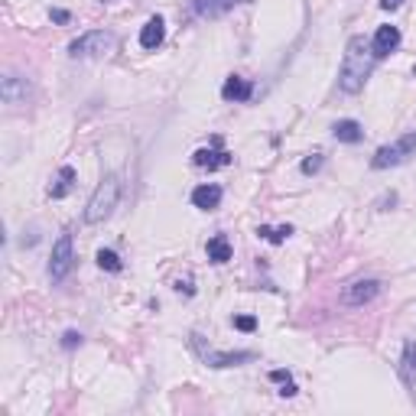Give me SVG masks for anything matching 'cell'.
I'll return each mask as SVG.
<instances>
[{"mask_svg": "<svg viewBox=\"0 0 416 416\" xmlns=\"http://www.w3.org/2000/svg\"><path fill=\"white\" fill-rule=\"evenodd\" d=\"M374 55L371 43H364V36H352L348 46H345V59H342V69H338V88L345 95H358L364 88V82L371 78L374 72Z\"/></svg>", "mask_w": 416, "mask_h": 416, "instance_id": "6da1fadb", "label": "cell"}, {"mask_svg": "<svg viewBox=\"0 0 416 416\" xmlns=\"http://www.w3.org/2000/svg\"><path fill=\"white\" fill-rule=\"evenodd\" d=\"M120 192H124V182H120L118 172L105 176V179L98 182L95 195H91V199H88V205H85V221H88V224L107 221V218L114 215V208H118Z\"/></svg>", "mask_w": 416, "mask_h": 416, "instance_id": "7a4b0ae2", "label": "cell"}, {"mask_svg": "<svg viewBox=\"0 0 416 416\" xmlns=\"http://www.w3.org/2000/svg\"><path fill=\"white\" fill-rule=\"evenodd\" d=\"M114 46H118V36H114V33L91 30V33H85V36L72 39L69 55H72V59H98V55H107Z\"/></svg>", "mask_w": 416, "mask_h": 416, "instance_id": "3957f363", "label": "cell"}, {"mask_svg": "<svg viewBox=\"0 0 416 416\" xmlns=\"http://www.w3.org/2000/svg\"><path fill=\"white\" fill-rule=\"evenodd\" d=\"M413 153H416V130H410V134H404L397 143L377 150V153H374V160H371V166H374V170H390V166L406 163Z\"/></svg>", "mask_w": 416, "mask_h": 416, "instance_id": "277c9868", "label": "cell"}, {"mask_svg": "<svg viewBox=\"0 0 416 416\" xmlns=\"http://www.w3.org/2000/svg\"><path fill=\"white\" fill-rule=\"evenodd\" d=\"M75 267V244H72V235L62 231L59 241L53 244V257H49V280L53 283H62Z\"/></svg>", "mask_w": 416, "mask_h": 416, "instance_id": "5b68a950", "label": "cell"}, {"mask_svg": "<svg viewBox=\"0 0 416 416\" xmlns=\"http://www.w3.org/2000/svg\"><path fill=\"white\" fill-rule=\"evenodd\" d=\"M192 348L202 354V361L208 368H235V364L254 361V352H215V348H205L202 335H195V332H192Z\"/></svg>", "mask_w": 416, "mask_h": 416, "instance_id": "8992f818", "label": "cell"}, {"mask_svg": "<svg viewBox=\"0 0 416 416\" xmlns=\"http://www.w3.org/2000/svg\"><path fill=\"white\" fill-rule=\"evenodd\" d=\"M231 153L228 150H221V137H212V147H202L192 153V163L199 166V170H221V166H231Z\"/></svg>", "mask_w": 416, "mask_h": 416, "instance_id": "52a82bcc", "label": "cell"}, {"mask_svg": "<svg viewBox=\"0 0 416 416\" xmlns=\"http://www.w3.org/2000/svg\"><path fill=\"white\" fill-rule=\"evenodd\" d=\"M377 296H381V280H354L352 287H345L342 302L345 306H364Z\"/></svg>", "mask_w": 416, "mask_h": 416, "instance_id": "ba28073f", "label": "cell"}, {"mask_svg": "<svg viewBox=\"0 0 416 416\" xmlns=\"http://www.w3.org/2000/svg\"><path fill=\"white\" fill-rule=\"evenodd\" d=\"M241 3H251V0H192L189 7L199 20H221L224 13H231Z\"/></svg>", "mask_w": 416, "mask_h": 416, "instance_id": "9c48e42d", "label": "cell"}, {"mask_svg": "<svg viewBox=\"0 0 416 416\" xmlns=\"http://www.w3.org/2000/svg\"><path fill=\"white\" fill-rule=\"evenodd\" d=\"M397 46H400V30L397 26H377V33H374V39H371V49L377 59H387V55L394 53Z\"/></svg>", "mask_w": 416, "mask_h": 416, "instance_id": "30bf717a", "label": "cell"}, {"mask_svg": "<svg viewBox=\"0 0 416 416\" xmlns=\"http://www.w3.org/2000/svg\"><path fill=\"white\" fill-rule=\"evenodd\" d=\"M0 95H3V101L7 105H23L26 101V95H30V82L23 78V75H7L3 78V85H0Z\"/></svg>", "mask_w": 416, "mask_h": 416, "instance_id": "8fae6325", "label": "cell"}, {"mask_svg": "<svg viewBox=\"0 0 416 416\" xmlns=\"http://www.w3.org/2000/svg\"><path fill=\"white\" fill-rule=\"evenodd\" d=\"M221 186H215V182H205V186H195L192 189V205L195 208H202V212H212L221 205Z\"/></svg>", "mask_w": 416, "mask_h": 416, "instance_id": "7c38bea8", "label": "cell"}, {"mask_svg": "<svg viewBox=\"0 0 416 416\" xmlns=\"http://www.w3.org/2000/svg\"><path fill=\"white\" fill-rule=\"evenodd\" d=\"M400 377L410 387V394L416 397V338L404 342V358H400Z\"/></svg>", "mask_w": 416, "mask_h": 416, "instance_id": "4fadbf2b", "label": "cell"}, {"mask_svg": "<svg viewBox=\"0 0 416 416\" xmlns=\"http://www.w3.org/2000/svg\"><path fill=\"white\" fill-rule=\"evenodd\" d=\"M163 39H166V23H163V17H150V20L143 23V30H140V46H143V49H160Z\"/></svg>", "mask_w": 416, "mask_h": 416, "instance_id": "5bb4252c", "label": "cell"}, {"mask_svg": "<svg viewBox=\"0 0 416 416\" xmlns=\"http://www.w3.org/2000/svg\"><path fill=\"white\" fill-rule=\"evenodd\" d=\"M251 95H254V85H251L247 78H241V75H231L221 85L224 101H251Z\"/></svg>", "mask_w": 416, "mask_h": 416, "instance_id": "9a60e30c", "label": "cell"}, {"mask_svg": "<svg viewBox=\"0 0 416 416\" xmlns=\"http://www.w3.org/2000/svg\"><path fill=\"white\" fill-rule=\"evenodd\" d=\"M332 134H335V140H342V143H361L364 140V130L358 120H338V124L332 127Z\"/></svg>", "mask_w": 416, "mask_h": 416, "instance_id": "2e32d148", "label": "cell"}, {"mask_svg": "<svg viewBox=\"0 0 416 416\" xmlns=\"http://www.w3.org/2000/svg\"><path fill=\"white\" fill-rule=\"evenodd\" d=\"M75 179H78V176H75L72 166H62V170H59V176H55V182L49 186V195H53V199H65V195L72 192Z\"/></svg>", "mask_w": 416, "mask_h": 416, "instance_id": "e0dca14e", "label": "cell"}, {"mask_svg": "<svg viewBox=\"0 0 416 416\" xmlns=\"http://www.w3.org/2000/svg\"><path fill=\"white\" fill-rule=\"evenodd\" d=\"M205 251H208V260H212V264H228V260H231V241L224 235H215Z\"/></svg>", "mask_w": 416, "mask_h": 416, "instance_id": "ac0fdd59", "label": "cell"}, {"mask_svg": "<svg viewBox=\"0 0 416 416\" xmlns=\"http://www.w3.org/2000/svg\"><path fill=\"white\" fill-rule=\"evenodd\" d=\"M98 267L107 270V273H120V270H124V260H120L118 251H111V247H101V251H98Z\"/></svg>", "mask_w": 416, "mask_h": 416, "instance_id": "d6986e66", "label": "cell"}, {"mask_svg": "<svg viewBox=\"0 0 416 416\" xmlns=\"http://www.w3.org/2000/svg\"><path fill=\"white\" fill-rule=\"evenodd\" d=\"M257 235L264 237V241H270V244H283V241L293 235V228H289V224H283V228H267V224H260Z\"/></svg>", "mask_w": 416, "mask_h": 416, "instance_id": "ffe728a7", "label": "cell"}, {"mask_svg": "<svg viewBox=\"0 0 416 416\" xmlns=\"http://www.w3.org/2000/svg\"><path fill=\"white\" fill-rule=\"evenodd\" d=\"M299 170L306 172V176H312V172H319V170H322V153H312V156H306Z\"/></svg>", "mask_w": 416, "mask_h": 416, "instance_id": "44dd1931", "label": "cell"}, {"mask_svg": "<svg viewBox=\"0 0 416 416\" xmlns=\"http://www.w3.org/2000/svg\"><path fill=\"white\" fill-rule=\"evenodd\" d=\"M231 322H235L237 332H254V329H257V319H254V316H235Z\"/></svg>", "mask_w": 416, "mask_h": 416, "instance_id": "7402d4cb", "label": "cell"}, {"mask_svg": "<svg viewBox=\"0 0 416 416\" xmlns=\"http://www.w3.org/2000/svg\"><path fill=\"white\" fill-rule=\"evenodd\" d=\"M78 345H82V332H65V335H62V348H65V352H72V348H78Z\"/></svg>", "mask_w": 416, "mask_h": 416, "instance_id": "603a6c76", "label": "cell"}, {"mask_svg": "<svg viewBox=\"0 0 416 416\" xmlns=\"http://www.w3.org/2000/svg\"><path fill=\"white\" fill-rule=\"evenodd\" d=\"M176 289H179V293H186V296H195L192 277H186V280H179V283H176Z\"/></svg>", "mask_w": 416, "mask_h": 416, "instance_id": "cb8c5ba5", "label": "cell"}, {"mask_svg": "<svg viewBox=\"0 0 416 416\" xmlns=\"http://www.w3.org/2000/svg\"><path fill=\"white\" fill-rule=\"evenodd\" d=\"M296 394V384H293V377L289 381H283V387H280V397H293Z\"/></svg>", "mask_w": 416, "mask_h": 416, "instance_id": "d4e9b609", "label": "cell"}, {"mask_svg": "<svg viewBox=\"0 0 416 416\" xmlns=\"http://www.w3.org/2000/svg\"><path fill=\"white\" fill-rule=\"evenodd\" d=\"M270 381H277V384H283V381H289L287 371H270Z\"/></svg>", "mask_w": 416, "mask_h": 416, "instance_id": "484cf974", "label": "cell"}, {"mask_svg": "<svg viewBox=\"0 0 416 416\" xmlns=\"http://www.w3.org/2000/svg\"><path fill=\"white\" fill-rule=\"evenodd\" d=\"M400 3H404V0H381V7H384V10H397Z\"/></svg>", "mask_w": 416, "mask_h": 416, "instance_id": "4316f807", "label": "cell"}, {"mask_svg": "<svg viewBox=\"0 0 416 416\" xmlns=\"http://www.w3.org/2000/svg\"><path fill=\"white\" fill-rule=\"evenodd\" d=\"M53 20L55 23H69V13H65V10H53Z\"/></svg>", "mask_w": 416, "mask_h": 416, "instance_id": "83f0119b", "label": "cell"}, {"mask_svg": "<svg viewBox=\"0 0 416 416\" xmlns=\"http://www.w3.org/2000/svg\"><path fill=\"white\" fill-rule=\"evenodd\" d=\"M413 75H416V69H413Z\"/></svg>", "mask_w": 416, "mask_h": 416, "instance_id": "f1b7e54d", "label": "cell"}]
</instances>
